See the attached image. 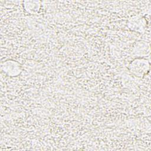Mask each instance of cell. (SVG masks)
I'll use <instances>...</instances> for the list:
<instances>
[{"mask_svg": "<svg viewBox=\"0 0 151 151\" xmlns=\"http://www.w3.org/2000/svg\"><path fill=\"white\" fill-rule=\"evenodd\" d=\"M127 69L134 76L141 78L149 72L150 63L144 57H136L129 63Z\"/></svg>", "mask_w": 151, "mask_h": 151, "instance_id": "6da1fadb", "label": "cell"}, {"mask_svg": "<svg viewBox=\"0 0 151 151\" xmlns=\"http://www.w3.org/2000/svg\"><path fill=\"white\" fill-rule=\"evenodd\" d=\"M1 68L5 75L10 77H16L22 71L21 65L17 61L9 59L1 63Z\"/></svg>", "mask_w": 151, "mask_h": 151, "instance_id": "7a4b0ae2", "label": "cell"}]
</instances>
